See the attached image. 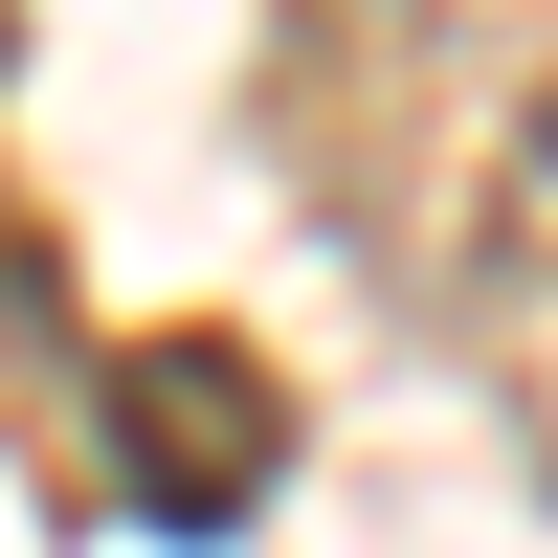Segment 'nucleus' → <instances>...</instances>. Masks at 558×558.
<instances>
[{"label": "nucleus", "mask_w": 558, "mask_h": 558, "mask_svg": "<svg viewBox=\"0 0 558 558\" xmlns=\"http://www.w3.org/2000/svg\"><path fill=\"white\" fill-rule=\"evenodd\" d=\"M89 425H112V492L157 536H246L268 492H291V380H268L246 336H112Z\"/></svg>", "instance_id": "f257e3e1"}, {"label": "nucleus", "mask_w": 558, "mask_h": 558, "mask_svg": "<svg viewBox=\"0 0 558 558\" xmlns=\"http://www.w3.org/2000/svg\"><path fill=\"white\" fill-rule=\"evenodd\" d=\"M23 336H68V246H45L23 202H0V357H23Z\"/></svg>", "instance_id": "f03ea898"}, {"label": "nucleus", "mask_w": 558, "mask_h": 558, "mask_svg": "<svg viewBox=\"0 0 558 558\" xmlns=\"http://www.w3.org/2000/svg\"><path fill=\"white\" fill-rule=\"evenodd\" d=\"M514 246H536V268H558V112H536V134H514Z\"/></svg>", "instance_id": "7ed1b4c3"}, {"label": "nucleus", "mask_w": 558, "mask_h": 558, "mask_svg": "<svg viewBox=\"0 0 558 558\" xmlns=\"http://www.w3.org/2000/svg\"><path fill=\"white\" fill-rule=\"evenodd\" d=\"M0 68H23V0H0Z\"/></svg>", "instance_id": "20e7f679"}]
</instances>
